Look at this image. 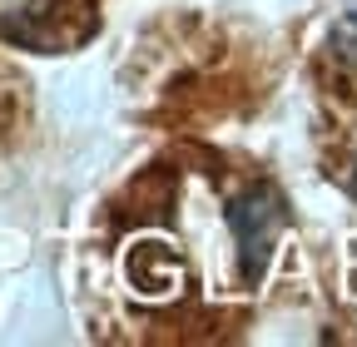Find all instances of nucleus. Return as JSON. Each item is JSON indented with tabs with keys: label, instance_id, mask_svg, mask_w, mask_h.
I'll return each mask as SVG.
<instances>
[{
	"label": "nucleus",
	"instance_id": "2",
	"mask_svg": "<svg viewBox=\"0 0 357 347\" xmlns=\"http://www.w3.org/2000/svg\"><path fill=\"white\" fill-rule=\"evenodd\" d=\"M55 15V0H0V30L15 40H35L40 20Z\"/></svg>",
	"mask_w": 357,
	"mask_h": 347
},
{
	"label": "nucleus",
	"instance_id": "1",
	"mask_svg": "<svg viewBox=\"0 0 357 347\" xmlns=\"http://www.w3.org/2000/svg\"><path fill=\"white\" fill-rule=\"evenodd\" d=\"M229 224H234V238H238V263H243V278H258L263 263H268V248L283 233L288 213H283V199L278 189L258 184L253 194H243L234 208H229Z\"/></svg>",
	"mask_w": 357,
	"mask_h": 347
}]
</instances>
